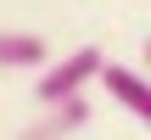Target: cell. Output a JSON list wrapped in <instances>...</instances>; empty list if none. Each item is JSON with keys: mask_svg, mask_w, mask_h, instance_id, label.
I'll use <instances>...</instances> for the list:
<instances>
[{"mask_svg": "<svg viewBox=\"0 0 151 140\" xmlns=\"http://www.w3.org/2000/svg\"><path fill=\"white\" fill-rule=\"evenodd\" d=\"M101 51L95 45H78V51H67L62 62H45V73L34 79V95L50 107V101H67V95H84V84L101 73Z\"/></svg>", "mask_w": 151, "mask_h": 140, "instance_id": "obj_1", "label": "cell"}, {"mask_svg": "<svg viewBox=\"0 0 151 140\" xmlns=\"http://www.w3.org/2000/svg\"><path fill=\"white\" fill-rule=\"evenodd\" d=\"M84 123H90V101H84V95H67V101H50L45 118L28 123L17 140H67V135H78Z\"/></svg>", "mask_w": 151, "mask_h": 140, "instance_id": "obj_2", "label": "cell"}, {"mask_svg": "<svg viewBox=\"0 0 151 140\" xmlns=\"http://www.w3.org/2000/svg\"><path fill=\"white\" fill-rule=\"evenodd\" d=\"M101 84H106V95L123 107V112H134V118H151V84L134 73V67H123V62H101V73H95Z\"/></svg>", "mask_w": 151, "mask_h": 140, "instance_id": "obj_3", "label": "cell"}, {"mask_svg": "<svg viewBox=\"0 0 151 140\" xmlns=\"http://www.w3.org/2000/svg\"><path fill=\"white\" fill-rule=\"evenodd\" d=\"M45 62H50V51H45L39 34L0 28V73H11V67H45Z\"/></svg>", "mask_w": 151, "mask_h": 140, "instance_id": "obj_4", "label": "cell"}]
</instances>
